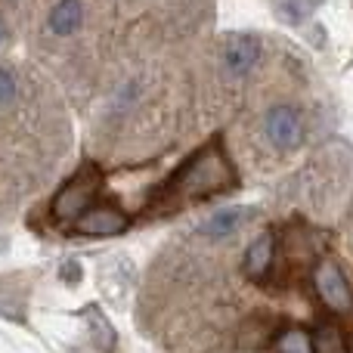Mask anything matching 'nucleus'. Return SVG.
Instances as JSON below:
<instances>
[{"instance_id":"1","label":"nucleus","mask_w":353,"mask_h":353,"mask_svg":"<svg viewBox=\"0 0 353 353\" xmlns=\"http://www.w3.org/2000/svg\"><path fill=\"white\" fill-rule=\"evenodd\" d=\"M236 183H239L236 168L230 165L223 146L214 140V143H208V146H201L199 152L174 174L168 192L176 195V199L195 201V199H208V195H217V192H230V189H236Z\"/></svg>"},{"instance_id":"10","label":"nucleus","mask_w":353,"mask_h":353,"mask_svg":"<svg viewBox=\"0 0 353 353\" xmlns=\"http://www.w3.org/2000/svg\"><path fill=\"white\" fill-rule=\"evenodd\" d=\"M47 25L56 37H72L84 25V6H81V0H59L50 10Z\"/></svg>"},{"instance_id":"5","label":"nucleus","mask_w":353,"mask_h":353,"mask_svg":"<svg viewBox=\"0 0 353 353\" xmlns=\"http://www.w3.org/2000/svg\"><path fill=\"white\" fill-rule=\"evenodd\" d=\"M313 285H316V294L323 298V304L329 307V310L353 313V288L338 263H332V261L319 263L316 273H313Z\"/></svg>"},{"instance_id":"12","label":"nucleus","mask_w":353,"mask_h":353,"mask_svg":"<svg viewBox=\"0 0 353 353\" xmlns=\"http://www.w3.org/2000/svg\"><path fill=\"white\" fill-rule=\"evenodd\" d=\"M313 353H350L344 332L338 329V325H332V323L319 325L316 335H313Z\"/></svg>"},{"instance_id":"4","label":"nucleus","mask_w":353,"mask_h":353,"mask_svg":"<svg viewBox=\"0 0 353 353\" xmlns=\"http://www.w3.org/2000/svg\"><path fill=\"white\" fill-rule=\"evenodd\" d=\"M263 134L279 152H292L304 143V115L294 105H273L263 115Z\"/></svg>"},{"instance_id":"8","label":"nucleus","mask_w":353,"mask_h":353,"mask_svg":"<svg viewBox=\"0 0 353 353\" xmlns=\"http://www.w3.org/2000/svg\"><path fill=\"white\" fill-rule=\"evenodd\" d=\"M251 214H254L251 208H223V211L211 214V217L199 226V232L205 239H226L236 230H242V226L251 220Z\"/></svg>"},{"instance_id":"14","label":"nucleus","mask_w":353,"mask_h":353,"mask_svg":"<svg viewBox=\"0 0 353 353\" xmlns=\"http://www.w3.org/2000/svg\"><path fill=\"white\" fill-rule=\"evenodd\" d=\"M0 316L12 319V323H22V319H25V301L22 298H6V294H0Z\"/></svg>"},{"instance_id":"9","label":"nucleus","mask_w":353,"mask_h":353,"mask_svg":"<svg viewBox=\"0 0 353 353\" xmlns=\"http://www.w3.org/2000/svg\"><path fill=\"white\" fill-rule=\"evenodd\" d=\"M81 316H84L87 332H90V338H93V347H97L99 353H115L118 332H115V325H112V319L105 316L97 304H87L84 310H81Z\"/></svg>"},{"instance_id":"3","label":"nucleus","mask_w":353,"mask_h":353,"mask_svg":"<svg viewBox=\"0 0 353 353\" xmlns=\"http://www.w3.org/2000/svg\"><path fill=\"white\" fill-rule=\"evenodd\" d=\"M130 230V214L118 205H90L78 220L72 223L74 236L87 239H112Z\"/></svg>"},{"instance_id":"2","label":"nucleus","mask_w":353,"mask_h":353,"mask_svg":"<svg viewBox=\"0 0 353 353\" xmlns=\"http://www.w3.org/2000/svg\"><path fill=\"white\" fill-rule=\"evenodd\" d=\"M99 186H103V174H99L97 165L78 168V171L62 183L59 192L53 195V205H50L53 220H59V223H74V220L93 205Z\"/></svg>"},{"instance_id":"17","label":"nucleus","mask_w":353,"mask_h":353,"mask_svg":"<svg viewBox=\"0 0 353 353\" xmlns=\"http://www.w3.org/2000/svg\"><path fill=\"white\" fill-rule=\"evenodd\" d=\"M3 41H6V22L0 19V43H3Z\"/></svg>"},{"instance_id":"18","label":"nucleus","mask_w":353,"mask_h":353,"mask_svg":"<svg viewBox=\"0 0 353 353\" xmlns=\"http://www.w3.org/2000/svg\"><path fill=\"white\" fill-rule=\"evenodd\" d=\"M350 353H353V350H350Z\"/></svg>"},{"instance_id":"11","label":"nucleus","mask_w":353,"mask_h":353,"mask_svg":"<svg viewBox=\"0 0 353 353\" xmlns=\"http://www.w3.org/2000/svg\"><path fill=\"white\" fill-rule=\"evenodd\" d=\"M276 353H313V332L301 329V325H288L273 338Z\"/></svg>"},{"instance_id":"6","label":"nucleus","mask_w":353,"mask_h":353,"mask_svg":"<svg viewBox=\"0 0 353 353\" xmlns=\"http://www.w3.org/2000/svg\"><path fill=\"white\" fill-rule=\"evenodd\" d=\"M261 56H263V47H261V37L257 34L242 31V34H230L223 41V65H226V72L236 74V78H245V74L261 62Z\"/></svg>"},{"instance_id":"13","label":"nucleus","mask_w":353,"mask_h":353,"mask_svg":"<svg viewBox=\"0 0 353 353\" xmlns=\"http://www.w3.org/2000/svg\"><path fill=\"white\" fill-rule=\"evenodd\" d=\"M316 6H319V0H279V16L285 19V22L298 25V22H304Z\"/></svg>"},{"instance_id":"15","label":"nucleus","mask_w":353,"mask_h":353,"mask_svg":"<svg viewBox=\"0 0 353 353\" xmlns=\"http://www.w3.org/2000/svg\"><path fill=\"white\" fill-rule=\"evenodd\" d=\"M12 103H16V78H12V72L0 68V109Z\"/></svg>"},{"instance_id":"16","label":"nucleus","mask_w":353,"mask_h":353,"mask_svg":"<svg viewBox=\"0 0 353 353\" xmlns=\"http://www.w3.org/2000/svg\"><path fill=\"white\" fill-rule=\"evenodd\" d=\"M62 279H65V282H78L81 279V267H78V263H74V261H68L65 263V267H62Z\"/></svg>"},{"instance_id":"7","label":"nucleus","mask_w":353,"mask_h":353,"mask_svg":"<svg viewBox=\"0 0 353 353\" xmlns=\"http://www.w3.org/2000/svg\"><path fill=\"white\" fill-rule=\"evenodd\" d=\"M273 257H276V239L273 232H261L254 242L248 245L245 251V261H242V270L251 282H261L267 279V273L273 270Z\"/></svg>"}]
</instances>
